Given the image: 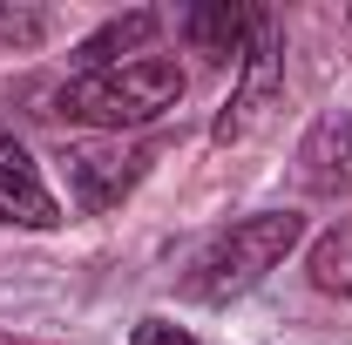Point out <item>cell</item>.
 Returning <instances> with one entry per match:
<instances>
[{
    "mask_svg": "<svg viewBox=\"0 0 352 345\" xmlns=\"http://www.w3.org/2000/svg\"><path fill=\"white\" fill-rule=\"evenodd\" d=\"M183 95V68L170 54H129V61H109V68H88L61 88V115L95 122V129H135V122H156L163 109H176Z\"/></svg>",
    "mask_w": 352,
    "mask_h": 345,
    "instance_id": "obj_1",
    "label": "cell"
},
{
    "mask_svg": "<svg viewBox=\"0 0 352 345\" xmlns=\"http://www.w3.org/2000/svg\"><path fill=\"white\" fill-rule=\"evenodd\" d=\"M292 244H298V216L292 210H258V216H244V223H230L217 244L190 264V298L223 304V298H237V291H251Z\"/></svg>",
    "mask_w": 352,
    "mask_h": 345,
    "instance_id": "obj_2",
    "label": "cell"
},
{
    "mask_svg": "<svg viewBox=\"0 0 352 345\" xmlns=\"http://www.w3.org/2000/svg\"><path fill=\"white\" fill-rule=\"evenodd\" d=\"M0 223H28V230H54L61 223L54 197L41 190V176L28 163V149L7 142V135H0Z\"/></svg>",
    "mask_w": 352,
    "mask_h": 345,
    "instance_id": "obj_3",
    "label": "cell"
},
{
    "mask_svg": "<svg viewBox=\"0 0 352 345\" xmlns=\"http://www.w3.org/2000/svg\"><path fill=\"white\" fill-rule=\"evenodd\" d=\"M271 88H278V41H271V21L258 14V47H251V68H244V95L217 115V142H230V135H244L258 122L264 102H271Z\"/></svg>",
    "mask_w": 352,
    "mask_h": 345,
    "instance_id": "obj_4",
    "label": "cell"
},
{
    "mask_svg": "<svg viewBox=\"0 0 352 345\" xmlns=\"http://www.w3.org/2000/svg\"><path fill=\"white\" fill-rule=\"evenodd\" d=\"M183 34H190L197 54L230 61V54H244V34H258V14L237 7V0H210V7H190L183 14Z\"/></svg>",
    "mask_w": 352,
    "mask_h": 345,
    "instance_id": "obj_5",
    "label": "cell"
},
{
    "mask_svg": "<svg viewBox=\"0 0 352 345\" xmlns=\"http://www.w3.org/2000/svg\"><path fill=\"white\" fill-rule=\"evenodd\" d=\"M298 163H305V190H318V197L346 190L352 183V122L325 115V122L311 129V142L298 149Z\"/></svg>",
    "mask_w": 352,
    "mask_h": 345,
    "instance_id": "obj_6",
    "label": "cell"
},
{
    "mask_svg": "<svg viewBox=\"0 0 352 345\" xmlns=\"http://www.w3.org/2000/svg\"><path fill=\"white\" fill-rule=\"evenodd\" d=\"M68 176H75V190H82L88 210H109V203L129 190L135 176H142V156H116V149H75V156H68Z\"/></svg>",
    "mask_w": 352,
    "mask_h": 345,
    "instance_id": "obj_7",
    "label": "cell"
},
{
    "mask_svg": "<svg viewBox=\"0 0 352 345\" xmlns=\"http://www.w3.org/2000/svg\"><path fill=\"white\" fill-rule=\"evenodd\" d=\"M149 34H156V14H149V7H135V14H122V21H109L102 34H88V41H82V54L95 61V68H109L122 47H142Z\"/></svg>",
    "mask_w": 352,
    "mask_h": 345,
    "instance_id": "obj_8",
    "label": "cell"
},
{
    "mask_svg": "<svg viewBox=\"0 0 352 345\" xmlns=\"http://www.w3.org/2000/svg\"><path fill=\"white\" fill-rule=\"evenodd\" d=\"M47 34L41 7H0V47H34Z\"/></svg>",
    "mask_w": 352,
    "mask_h": 345,
    "instance_id": "obj_9",
    "label": "cell"
},
{
    "mask_svg": "<svg viewBox=\"0 0 352 345\" xmlns=\"http://www.w3.org/2000/svg\"><path fill=\"white\" fill-rule=\"evenodd\" d=\"M129 345H197V339H190V332H176L170 318H142Z\"/></svg>",
    "mask_w": 352,
    "mask_h": 345,
    "instance_id": "obj_10",
    "label": "cell"
},
{
    "mask_svg": "<svg viewBox=\"0 0 352 345\" xmlns=\"http://www.w3.org/2000/svg\"><path fill=\"white\" fill-rule=\"evenodd\" d=\"M0 345H14V339H7V332H0Z\"/></svg>",
    "mask_w": 352,
    "mask_h": 345,
    "instance_id": "obj_11",
    "label": "cell"
},
{
    "mask_svg": "<svg viewBox=\"0 0 352 345\" xmlns=\"http://www.w3.org/2000/svg\"><path fill=\"white\" fill-rule=\"evenodd\" d=\"M346 21H352V14H346Z\"/></svg>",
    "mask_w": 352,
    "mask_h": 345,
    "instance_id": "obj_12",
    "label": "cell"
}]
</instances>
